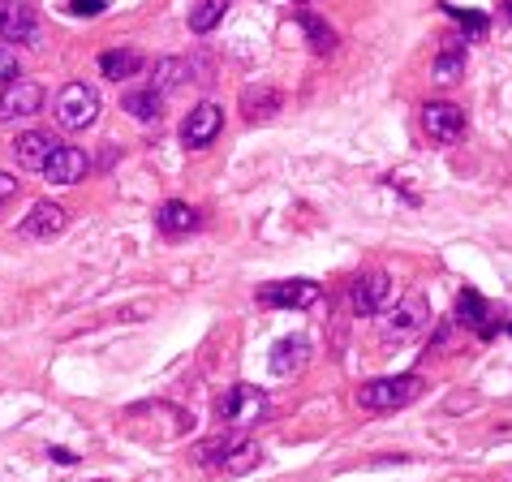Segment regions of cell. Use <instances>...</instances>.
<instances>
[{
    "label": "cell",
    "mask_w": 512,
    "mask_h": 482,
    "mask_svg": "<svg viewBox=\"0 0 512 482\" xmlns=\"http://www.w3.org/2000/svg\"><path fill=\"white\" fill-rule=\"evenodd\" d=\"M422 379L418 375H388V379H371L358 392V405L371 409V414H392V409H405L409 401H418Z\"/></svg>",
    "instance_id": "1"
},
{
    "label": "cell",
    "mask_w": 512,
    "mask_h": 482,
    "mask_svg": "<svg viewBox=\"0 0 512 482\" xmlns=\"http://www.w3.org/2000/svg\"><path fill=\"white\" fill-rule=\"evenodd\" d=\"M426 328H431V306H426V297H418V293H409L401 306L392 310L388 319L379 323V336L388 340V345H405V340H414V336H422Z\"/></svg>",
    "instance_id": "2"
},
{
    "label": "cell",
    "mask_w": 512,
    "mask_h": 482,
    "mask_svg": "<svg viewBox=\"0 0 512 482\" xmlns=\"http://www.w3.org/2000/svg\"><path fill=\"white\" fill-rule=\"evenodd\" d=\"M52 108L65 130H87V125L99 121V91L87 87V82H69V87H61Z\"/></svg>",
    "instance_id": "3"
},
{
    "label": "cell",
    "mask_w": 512,
    "mask_h": 482,
    "mask_svg": "<svg viewBox=\"0 0 512 482\" xmlns=\"http://www.w3.org/2000/svg\"><path fill=\"white\" fill-rule=\"evenodd\" d=\"M216 414L224 427H246V422L267 418V392H259L254 384H233L229 392L220 396Z\"/></svg>",
    "instance_id": "4"
},
{
    "label": "cell",
    "mask_w": 512,
    "mask_h": 482,
    "mask_svg": "<svg viewBox=\"0 0 512 482\" xmlns=\"http://www.w3.org/2000/svg\"><path fill=\"white\" fill-rule=\"evenodd\" d=\"M422 130L431 143L452 147V143H461V134H465V112L457 104H448V99H431V104L422 108Z\"/></svg>",
    "instance_id": "5"
},
{
    "label": "cell",
    "mask_w": 512,
    "mask_h": 482,
    "mask_svg": "<svg viewBox=\"0 0 512 482\" xmlns=\"http://www.w3.org/2000/svg\"><path fill=\"white\" fill-rule=\"evenodd\" d=\"M319 297L323 289L315 280H272V285L259 289V302L272 310H310V306H319Z\"/></svg>",
    "instance_id": "6"
},
{
    "label": "cell",
    "mask_w": 512,
    "mask_h": 482,
    "mask_svg": "<svg viewBox=\"0 0 512 482\" xmlns=\"http://www.w3.org/2000/svg\"><path fill=\"white\" fill-rule=\"evenodd\" d=\"M457 319H461L474 336H482V340H495V336H500V328H504V315H500V310H495L478 289H465V293L457 297Z\"/></svg>",
    "instance_id": "7"
},
{
    "label": "cell",
    "mask_w": 512,
    "mask_h": 482,
    "mask_svg": "<svg viewBox=\"0 0 512 482\" xmlns=\"http://www.w3.org/2000/svg\"><path fill=\"white\" fill-rule=\"evenodd\" d=\"M0 39L22 48L39 44V18L26 0H0Z\"/></svg>",
    "instance_id": "8"
},
{
    "label": "cell",
    "mask_w": 512,
    "mask_h": 482,
    "mask_svg": "<svg viewBox=\"0 0 512 482\" xmlns=\"http://www.w3.org/2000/svg\"><path fill=\"white\" fill-rule=\"evenodd\" d=\"M44 108V87L31 78H18L0 91V121L13 125V121H31L35 112Z\"/></svg>",
    "instance_id": "9"
},
{
    "label": "cell",
    "mask_w": 512,
    "mask_h": 482,
    "mask_svg": "<svg viewBox=\"0 0 512 482\" xmlns=\"http://www.w3.org/2000/svg\"><path fill=\"white\" fill-rule=\"evenodd\" d=\"M220 125H224L220 104H194L186 112V121H181V143H186L190 151H203L220 138Z\"/></svg>",
    "instance_id": "10"
},
{
    "label": "cell",
    "mask_w": 512,
    "mask_h": 482,
    "mask_svg": "<svg viewBox=\"0 0 512 482\" xmlns=\"http://www.w3.org/2000/svg\"><path fill=\"white\" fill-rule=\"evenodd\" d=\"M87 173H91V155L87 151L82 147H56L39 177L52 181V186H78Z\"/></svg>",
    "instance_id": "11"
},
{
    "label": "cell",
    "mask_w": 512,
    "mask_h": 482,
    "mask_svg": "<svg viewBox=\"0 0 512 482\" xmlns=\"http://www.w3.org/2000/svg\"><path fill=\"white\" fill-rule=\"evenodd\" d=\"M388 293H392L388 272H362L358 280H353V289H349L353 315H379L383 302H388Z\"/></svg>",
    "instance_id": "12"
},
{
    "label": "cell",
    "mask_w": 512,
    "mask_h": 482,
    "mask_svg": "<svg viewBox=\"0 0 512 482\" xmlns=\"http://www.w3.org/2000/svg\"><path fill=\"white\" fill-rule=\"evenodd\" d=\"M69 224L65 216V207L61 203H52V198H44V203H35L31 211H26V220L18 224V233L22 237H31V241H52L56 233H61Z\"/></svg>",
    "instance_id": "13"
},
{
    "label": "cell",
    "mask_w": 512,
    "mask_h": 482,
    "mask_svg": "<svg viewBox=\"0 0 512 482\" xmlns=\"http://www.w3.org/2000/svg\"><path fill=\"white\" fill-rule=\"evenodd\" d=\"M61 147L48 130H26L18 134V143H13V155H18V164L26 168V173H44V164L52 160V151Z\"/></svg>",
    "instance_id": "14"
},
{
    "label": "cell",
    "mask_w": 512,
    "mask_h": 482,
    "mask_svg": "<svg viewBox=\"0 0 512 482\" xmlns=\"http://www.w3.org/2000/svg\"><path fill=\"white\" fill-rule=\"evenodd\" d=\"M306 362H310V340L306 336H280L272 345V358H267L272 375H297Z\"/></svg>",
    "instance_id": "15"
},
{
    "label": "cell",
    "mask_w": 512,
    "mask_h": 482,
    "mask_svg": "<svg viewBox=\"0 0 512 482\" xmlns=\"http://www.w3.org/2000/svg\"><path fill=\"white\" fill-rule=\"evenodd\" d=\"M155 224H160L164 237H186L198 229V211L186 203V198H168L160 207V216H155Z\"/></svg>",
    "instance_id": "16"
},
{
    "label": "cell",
    "mask_w": 512,
    "mask_h": 482,
    "mask_svg": "<svg viewBox=\"0 0 512 482\" xmlns=\"http://www.w3.org/2000/svg\"><path fill=\"white\" fill-rule=\"evenodd\" d=\"M241 112H246V121H272L280 112V91L272 87H246L241 91Z\"/></svg>",
    "instance_id": "17"
},
{
    "label": "cell",
    "mask_w": 512,
    "mask_h": 482,
    "mask_svg": "<svg viewBox=\"0 0 512 482\" xmlns=\"http://www.w3.org/2000/svg\"><path fill=\"white\" fill-rule=\"evenodd\" d=\"M99 74L112 82L134 78V74H142V56L134 48H108V52H99Z\"/></svg>",
    "instance_id": "18"
},
{
    "label": "cell",
    "mask_w": 512,
    "mask_h": 482,
    "mask_svg": "<svg viewBox=\"0 0 512 482\" xmlns=\"http://www.w3.org/2000/svg\"><path fill=\"white\" fill-rule=\"evenodd\" d=\"M431 74H435V82H457V78L465 74V48L457 44V39H448V44H444V52L435 56Z\"/></svg>",
    "instance_id": "19"
},
{
    "label": "cell",
    "mask_w": 512,
    "mask_h": 482,
    "mask_svg": "<svg viewBox=\"0 0 512 482\" xmlns=\"http://www.w3.org/2000/svg\"><path fill=\"white\" fill-rule=\"evenodd\" d=\"M259 461H263V448L254 444V439H237V444L229 448V457H224L220 465H224V474H250Z\"/></svg>",
    "instance_id": "20"
},
{
    "label": "cell",
    "mask_w": 512,
    "mask_h": 482,
    "mask_svg": "<svg viewBox=\"0 0 512 482\" xmlns=\"http://www.w3.org/2000/svg\"><path fill=\"white\" fill-rule=\"evenodd\" d=\"M224 13H229V0H198V5L190 9V31L194 35L216 31V26L224 22Z\"/></svg>",
    "instance_id": "21"
},
{
    "label": "cell",
    "mask_w": 512,
    "mask_h": 482,
    "mask_svg": "<svg viewBox=\"0 0 512 482\" xmlns=\"http://www.w3.org/2000/svg\"><path fill=\"white\" fill-rule=\"evenodd\" d=\"M160 99H164V91L147 87V91H130V95H125L121 108L130 112V117H138V121H155V117H160Z\"/></svg>",
    "instance_id": "22"
},
{
    "label": "cell",
    "mask_w": 512,
    "mask_h": 482,
    "mask_svg": "<svg viewBox=\"0 0 512 482\" xmlns=\"http://www.w3.org/2000/svg\"><path fill=\"white\" fill-rule=\"evenodd\" d=\"M297 26H302V31H306L310 48H315L319 56L336 48V31H332V26H327L323 18H315V13H297Z\"/></svg>",
    "instance_id": "23"
},
{
    "label": "cell",
    "mask_w": 512,
    "mask_h": 482,
    "mask_svg": "<svg viewBox=\"0 0 512 482\" xmlns=\"http://www.w3.org/2000/svg\"><path fill=\"white\" fill-rule=\"evenodd\" d=\"M186 78H190V65L177 61V56H164V61L155 65V74H151V87L155 91H168V87H181Z\"/></svg>",
    "instance_id": "24"
},
{
    "label": "cell",
    "mask_w": 512,
    "mask_h": 482,
    "mask_svg": "<svg viewBox=\"0 0 512 482\" xmlns=\"http://www.w3.org/2000/svg\"><path fill=\"white\" fill-rule=\"evenodd\" d=\"M241 435H224V439H207V444H198V461L203 465H220L224 457H229V448L237 444Z\"/></svg>",
    "instance_id": "25"
},
{
    "label": "cell",
    "mask_w": 512,
    "mask_h": 482,
    "mask_svg": "<svg viewBox=\"0 0 512 482\" xmlns=\"http://www.w3.org/2000/svg\"><path fill=\"white\" fill-rule=\"evenodd\" d=\"M452 18H461V26L469 31V39H478V35H487V18L482 13H474V9H457V5H444Z\"/></svg>",
    "instance_id": "26"
},
{
    "label": "cell",
    "mask_w": 512,
    "mask_h": 482,
    "mask_svg": "<svg viewBox=\"0 0 512 482\" xmlns=\"http://www.w3.org/2000/svg\"><path fill=\"white\" fill-rule=\"evenodd\" d=\"M9 82H18V56L9 52V44H0V91H5Z\"/></svg>",
    "instance_id": "27"
},
{
    "label": "cell",
    "mask_w": 512,
    "mask_h": 482,
    "mask_svg": "<svg viewBox=\"0 0 512 482\" xmlns=\"http://www.w3.org/2000/svg\"><path fill=\"white\" fill-rule=\"evenodd\" d=\"M13 198H18V177H13V173H0V207L13 203Z\"/></svg>",
    "instance_id": "28"
},
{
    "label": "cell",
    "mask_w": 512,
    "mask_h": 482,
    "mask_svg": "<svg viewBox=\"0 0 512 482\" xmlns=\"http://www.w3.org/2000/svg\"><path fill=\"white\" fill-rule=\"evenodd\" d=\"M104 9V0H74V5H69V13H99Z\"/></svg>",
    "instance_id": "29"
},
{
    "label": "cell",
    "mask_w": 512,
    "mask_h": 482,
    "mask_svg": "<svg viewBox=\"0 0 512 482\" xmlns=\"http://www.w3.org/2000/svg\"><path fill=\"white\" fill-rule=\"evenodd\" d=\"M52 457H56V461H61V465H74V461H78V457H74V452H65V448H52Z\"/></svg>",
    "instance_id": "30"
},
{
    "label": "cell",
    "mask_w": 512,
    "mask_h": 482,
    "mask_svg": "<svg viewBox=\"0 0 512 482\" xmlns=\"http://www.w3.org/2000/svg\"><path fill=\"white\" fill-rule=\"evenodd\" d=\"M504 13H508V22H512V0H504Z\"/></svg>",
    "instance_id": "31"
},
{
    "label": "cell",
    "mask_w": 512,
    "mask_h": 482,
    "mask_svg": "<svg viewBox=\"0 0 512 482\" xmlns=\"http://www.w3.org/2000/svg\"><path fill=\"white\" fill-rule=\"evenodd\" d=\"M302 5H306V0H302Z\"/></svg>",
    "instance_id": "32"
}]
</instances>
